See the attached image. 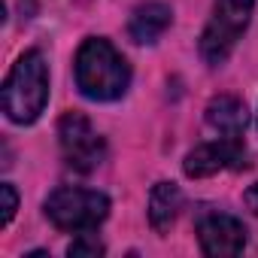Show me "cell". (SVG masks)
<instances>
[{"mask_svg": "<svg viewBox=\"0 0 258 258\" xmlns=\"http://www.w3.org/2000/svg\"><path fill=\"white\" fill-rule=\"evenodd\" d=\"M73 73L76 88L88 100H118L131 85V67L121 58V52L103 37H88L79 46Z\"/></svg>", "mask_w": 258, "mask_h": 258, "instance_id": "cell-1", "label": "cell"}, {"mask_svg": "<svg viewBox=\"0 0 258 258\" xmlns=\"http://www.w3.org/2000/svg\"><path fill=\"white\" fill-rule=\"evenodd\" d=\"M0 103H4L7 118L16 124H34L43 115V109L49 103V67L37 49L25 52L13 64V70L4 82Z\"/></svg>", "mask_w": 258, "mask_h": 258, "instance_id": "cell-2", "label": "cell"}, {"mask_svg": "<svg viewBox=\"0 0 258 258\" xmlns=\"http://www.w3.org/2000/svg\"><path fill=\"white\" fill-rule=\"evenodd\" d=\"M255 13V0H216L213 16L201 34V58L210 67H219L231 58L237 40L246 34Z\"/></svg>", "mask_w": 258, "mask_h": 258, "instance_id": "cell-3", "label": "cell"}, {"mask_svg": "<svg viewBox=\"0 0 258 258\" xmlns=\"http://www.w3.org/2000/svg\"><path fill=\"white\" fill-rule=\"evenodd\" d=\"M109 216V198L94 188H55L46 198V219L58 231H94Z\"/></svg>", "mask_w": 258, "mask_h": 258, "instance_id": "cell-4", "label": "cell"}, {"mask_svg": "<svg viewBox=\"0 0 258 258\" xmlns=\"http://www.w3.org/2000/svg\"><path fill=\"white\" fill-rule=\"evenodd\" d=\"M58 143L64 152V161L79 170V173H91L103 164L106 158V143L103 137L94 131V124L82 115V112H64L58 121Z\"/></svg>", "mask_w": 258, "mask_h": 258, "instance_id": "cell-5", "label": "cell"}, {"mask_svg": "<svg viewBox=\"0 0 258 258\" xmlns=\"http://www.w3.org/2000/svg\"><path fill=\"white\" fill-rule=\"evenodd\" d=\"M246 167H249V155H246L240 137H219L213 143H204V146L191 149L182 161V170L191 179L216 176L222 170H246Z\"/></svg>", "mask_w": 258, "mask_h": 258, "instance_id": "cell-6", "label": "cell"}, {"mask_svg": "<svg viewBox=\"0 0 258 258\" xmlns=\"http://www.w3.org/2000/svg\"><path fill=\"white\" fill-rule=\"evenodd\" d=\"M198 240L204 255L222 258V255H240L246 246V225L222 210H210L198 219Z\"/></svg>", "mask_w": 258, "mask_h": 258, "instance_id": "cell-7", "label": "cell"}, {"mask_svg": "<svg viewBox=\"0 0 258 258\" xmlns=\"http://www.w3.org/2000/svg\"><path fill=\"white\" fill-rule=\"evenodd\" d=\"M204 121L216 137H240L246 131V124H249V112H246V103L240 97L219 94V97H213L207 103Z\"/></svg>", "mask_w": 258, "mask_h": 258, "instance_id": "cell-8", "label": "cell"}, {"mask_svg": "<svg viewBox=\"0 0 258 258\" xmlns=\"http://www.w3.org/2000/svg\"><path fill=\"white\" fill-rule=\"evenodd\" d=\"M170 25H173V10L161 0H152V4H143L134 10L131 22H127V37L137 46H149V43H158Z\"/></svg>", "mask_w": 258, "mask_h": 258, "instance_id": "cell-9", "label": "cell"}, {"mask_svg": "<svg viewBox=\"0 0 258 258\" xmlns=\"http://www.w3.org/2000/svg\"><path fill=\"white\" fill-rule=\"evenodd\" d=\"M182 210V191L176 182H155L149 191V225L164 234L173 228L176 216Z\"/></svg>", "mask_w": 258, "mask_h": 258, "instance_id": "cell-10", "label": "cell"}, {"mask_svg": "<svg viewBox=\"0 0 258 258\" xmlns=\"http://www.w3.org/2000/svg\"><path fill=\"white\" fill-rule=\"evenodd\" d=\"M106 249H103V243L97 240V237H91V234H79L70 246H67V255L70 258H82V255H103Z\"/></svg>", "mask_w": 258, "mask_h": 258, "instance_id": "cell-11", "label": "cell"}, {"mask_svg": "<svg viewBox=\"0 0 258 258\" xmlns=\"http://www.w3.org/2000/svg\"><path fill=\"white\" fill-rule=\"evenodd\" d=\"M0 198H4V216H0V228H7V225L13 222L16 210H19V195H16V188H13L10 182H4V185H0Z\"/></svg>", "mask_w": 258, "mask_h": 258, "instance_id": "cell-12", "label": "cell"}, {"mask_svg": "<svg viewBox=\"0 0 258 258\" xmlns=\"http://www.w3.org/2000/svg\"><path fill=\"white\" fill-rule=\"evenodd\" d=\"M243 201H246V207H249V213H255V216H258V182L246 188V195H243Z\"/></svg>", "mask_w": 258, "mask_h": 258, "instance_id": "cell-13", "label": "cell"}]
</instances>
